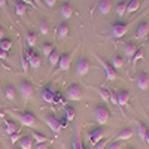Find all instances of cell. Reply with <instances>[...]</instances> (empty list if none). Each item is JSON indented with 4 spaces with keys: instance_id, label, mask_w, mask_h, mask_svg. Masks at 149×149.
Returning a JSON list of instances; mask_svg holds the SVG:
<instances>
[{
    "instance_id": "obj_25",
    "label": "cell",
    "mask_w": 149,
    "mask_h": 149,
    "mask_svg": "<svg viewBox=\"0 0 149 149\" xmlns=\"http://www.w3.org/2000/svg\"><path fill=\"white\" fill-rule=\"evenodd\" d=\"M127 6H128V2H125V0H121V2L116 5L115 12H116V15H118L119 18H122L124 15L127 14Z\"/></svg>"
},
{
    "instance_id": "obj_13",
    "label": "cell",
    "mask_w": 149,
    "mask_h": 149,
    "mask_svg": "<svg viewBox=\"0 0 149 149\" xmlns=\"http://www.w3.org/2000/svg\"><path fill=\"white\" fill-rule=\"evenodd\" d=\"M112 8H113L112 0H98V3H97V10H98V14H100V15L110 14Z\"/></svg>"
},
{
    "instance_id": "obj_32",
    "label": "cell",
    "mask_w": 149,
    "mask_h": 149,
    "mask_svg": "<svg viewBox=\"0 0 149 149\" xmlns=\"http://www.w3.org/2000/svg\"><path fill=\"white\" fill-rule=\"evenodd\" d=\"M26 40H27L29 48H33V46L36 45V40H37V34L33 33V31H27V34H26Z\"/></svg>"
},
{
    "instance_id": "obj_24",
    "label": "cell",
    "mask_w": 149,
    "mask_h": 149,
    "mask_svg": "<svg viewBox=\"0 0 149 149\" xmlns=\"http://www.w3.org/2000/svg\"><path fill=\"white\" fill-rule=\"evenodd\" d=\"M3 124H5L6 133H8L9 136H10V134H14L15 131H18V127H17L15 121H10V119H6V118H3Z\"/></svg>"
},
{
    "instance_id": "obj_12",
    "label": "cell",
    "mask_w": 149,
    "mask_h": 149,
    "mask_svg": "<svg viewBox=\"0 0 149 149\" xmlns=\"http://www.w3.org/2000/svg\"><path fill=\"white\" fill-rule=\"evenodd\" d=\"M116 97H118V107L122 109V107H125V106L128 104L131 94H130L128 90H119V91L116 93Z\"/></svg>"
},
{
    "instance_id": "obj_16",
    "label": "cell",
    "mask_w": 149,
    "mask_h": 149,
    "mask_svg": "<svg viewBox=\"0 0 149 149\" xmlns=\"http://www.w3.org/2000/svg\"><path fill=\"white\" fill-rule=\"evenodd\" d=\"M60 14H61V17H63V19H66V21L70 19L72 15H73V6L69 2H64L60 8Z\"/></svg>"
},
{
    "instance_id": "obj_26",
    "label": "cell",
    "mask_w": 149,
    "mask_h": 149,
    "mask_svg": "<svg viewBox=\"0 0 149 149\" xmlns=\"http://www.w3.org/2000/svg\"><path fill=\"white\" fill-rule=\"evenodd\" d=\"M60 52L57 51V49H54V51L51 52V55L48 57V61H49V66L51 67H55V66H58V61H60Z\"/></svg>"
},
{
    "instance_id": "obj_27",
    "label": "cell",
    "mask_w": 149,
    "mask_h": 149,
    "mask_svg": "<svg viewBox=\"0 0 149 149\" xmlns=\"http://www.w3.org/2000/svg\"><path fill=\"white\" fill-rule=\"evenodd\" d=\"M140 9V0H130L127 6V14H134Z\"/></svg>"
},
{
    "instance_id": "obj_55",
    "label": "cell",
    "mask_w": 149,
    "mask_h": 149,
    "mask_svg": "<svg viewBox=\"0 0 149 149\" xmlns=\"http://www.w3.org/2000/svg\"><path fill=\"white\" fill-rule=\"evenodd\" d=\"M148 45H149V36H148Z\"/></svg>"
},
{
    "instance_id": "obj_29",
    "label": "cell",
    "mask_w": 149,
    "mask_h": 149,
    "mask_svg": "<svg viewBox=\"0 0 149 149\" xmlns=\"http://www.w3.org/2000/svg\"><path fill=\"white\" fill-rule=\"evenodd\" d=\"M31 137H33V140L39 145V143H48V137L45 134H42V133H37V131H33L31 133Z\"/></svg>"
},
{
    "instance_id": "obj_45",
    "label": "cell",
    "mask_w": 149,
    "mask_h": 149,
    "mask_svg": "<svg viewBox=\"0 0 149 149\" xmlns=\"http://www.w3.org/2000/svg\"><path fill=\"white\" fill-rule=\"evenodd\" d=\"M107 148V140H100L95 145V149H106Z\"/></svg>"
},
{
    "instance_id": "obj_38",
    "label": "cell",
    "mask_w": 149,
    "mask_h": 149,
    "mask_svg": "<svg viewBox=\"0 0 149 149\" xmlns=\"http://www.w3.org/2000/svg\"><path fill=\"white\" fill-rule=\"evenodd\" d=\"M98 95H100V98H102L104 103L109 102V91H107V90H104V88H98Z\"/></svg>"
},
{
    "instance_id": "obj_49",
    "label": "cell",
    "mask_w": 149,
    "mask_h": 149,
    "mask_svg": "<svg viewBox=\"0 0 149 149\" xmlns=\"http://www.w3.org/2000/svg\"><path fill=\"white\" fill-rule=\"evenodd\" d=\"M5 39V29L0 26V40H3Z\"/></svg>"
},
{
    "instance_id": "obj_11",
    "label": "cell",
    "mask_w": 149,
    "mask_h": 149,
    "mask_svg": "<svg viewBox=\"0 0 149 149\" xmlns=\"http://www.w3.org/2000/svg\"><path fill=\"white\" fill-rule=\"evenodd\" d=\"M149 36V22L148 21H142L139 22V26L136 27V37L137 39H146Z\"/></svg>"
},
{
    "instance_id": "obj_19",
    "label": "cell",
    "mask_w": 149,
    "mask_h": 149,
    "mask_svg": "<svg viewBox=\"0 0 149 149\" xmlns=\"http://www.w3.org/2000/svg\"><path fill=\"white\" fill-rule=\"evenodd\" d=\"M122 48H124V54H125L127 57H133L134 54H136V51H137V45H136L134 42H125L122 45Z\"/></svg>"
},
{
    "instance_id": "obj_8",
    "label": "cell",
    "mask_w": 149,
    "mask_h": 149,
    "mask_svg": "<svg viewBox=\"0 0 149 149\" xmlns=\"http://www.w3.org/2000/svg\"><path fill=\"white\" fill-rule=\"evenodd\" d=\"M98 58V61H100V64L103 66V69H104V73H106V79L107 81H115L116 78H118V74H116V70L112 67V64L110 63H107L106 60H103L102 57H97Z\"/></svg>"
},
{
    "instance_id": "obj_20",
    "label": "cell",
    "mask_w": 149,
    "mask_h": 149,
    "mask_svg": "<svg viewBox=\"0 0 149 149\" xmlns=\"http://www.w3.org/2000/svg\"><path fill=\"white\" fill-rule=\"evenodd\" d=\"M33 137L31 136H22L19 139L18 145H19V149H33Z\"/></svg>"
},
{
    "instance_id": "obj_23",
    "label": "cell",
    "mask_w": 149,
    "mask_h": 149,
    "mask_svg": "<svg viewBox=\"0 0 149 149\" xmlns=\"http://www.w3.org/2000/svg\"><path fill=\"white\" fill-rule=\"evenodd\" d=\"M14 8H15V14L18 17H24V15L27 14V5L24 3V2H21V0H17Z\"/></svg>"
},
{
    "instance_id": "obj_14",
    "label": "cell",
    "mask_w": 149,
    "mask_h": 149,
    "mask_svg": "<svg viewBox=\"0 0 149 149\" xmlns=\"http://www.w3.org/2000/svg\"><path fill=\"white\" fill-rule=\"evenodd\" d=\"M103 136H104V130L102 127H97V128H93L90 131V142L93 146H95L100 140H103Z\"/></svg>"
},
{
    "instance_id": "obj_7",
    "label": "cell",
    "mask_w": 149,
    "mask_h": 149,
    "mask_svg": "<svg viewBox=\"0 0 149 149\" xmlns=\"http://www.w3.org/2000/svg\"><path fill=\"white\" fill-rule=\"evenodd\" d=\"M74 69H76V74H78V76H85V74L90 72V69H91L90 60L85 58V57L79 58L78 63H76V67H74Z\"/></svg>"
},
{
    "instance_id": "obj_60",
    "label": "cell",
    "mask_w": 149,
    "mask_h": 149,
    "mask_svg": "<svg viewBox=\"0 0 149 149\" xmlns=\"http://www.w3.org/2000/svg\"><path fill=\"white\" fill-rule=\"evenodd\" d=\"M148 2H149V0H148Z\"/></svg>"
},
{
    "instance_id": "obj_15",
    "label": "cell",
    "mask_w": 149,
    "mask_h": 149,
    "mask_svg": "<svg viewBox=\"0 0 149 149\" xmlns=\"http://www.w3.org/2000/svg\"><path fill=\"white\" fill-rule=\"evenodd\" d=\"M54 94H55V91H54L52 86L51 85H46L45 88L42 90L40 97H42V100L46 102V103H54Z\"/></svg>"
},
{
    "instance_id": "obj_30",
    "label": "cell",
    "mask_w": 149,
    "mask_h": 149,
    "mask_svg": "<svg viewBox=\"0 0 149 149\" xmlns=\"http://www.w3.org/2000/svg\"><path fill=\"white\" fill-rule=\"evenodd\" d=\"M29 64H30L31 69H39L40 64H42V60H40L39 54H36V52H34V55H33V57L30 58V61H29Z\"/></svg>"
},
{
    "instance_id": "obj_50",
    "label": "cell",
    "mask_w": 149,
    "mask_h": 149,
    "mask_svg": "<svg viewBox=\"0 0 149 149\" xmlns=\"http://www.w3.org/2000/svg\"><path fill=\"white\" fill-rule=\"evenodd\" d=\"M21 2H24L27 6H34V2H33V0H21Z\"/></svg>"
},
{
    "instance_id": "obj_33",
    "label": "cell",
    "mask_w": 149,
    "mask_h": 149,
    "mask_svg": "<svg viewBox=\"0 0 149 149\" xmlns=\"http://www.w3.org/2000/svg\"><path fill=\"white\" fill-rule=\"evenodd\" d=\"M143 58V48H137V51H136V54L131 57V66L136 67V64H137V61Z\"/></svg>"
},
{
    "instance_id": "obj_39",
    "label": "cell",
    "mask_w": 149,
    "mask_h": 149,
    "mask_svg": "<svg viewBox=\"0 0 149 149\" xmlns=\"http://www.w3.org/2000/svg\"><path fill=\"white\" fill-rule=\"evenodd\" d=\"M19 61H21V69L24 70V72H29V69H30V64H29V61L26 60V57L24 55H21V58H19Z\"/></svg>"
},
{
    "instance_id": "obj_42",
    "label": "cell",
    "mask_w": 149,
    "mask_h": 149,
    "mask_svg": "<svg viewBox=\"0 0 149 149\" xmlns=\"http://www.w3.org/2000/svg\"><path fill=\"white\" fill-rule=\"evenodd\" d=\"M106 149H122V143L121 142H112L107 145Z\"/></svg>"
},
{
    "instance_id": "obj_35",
    "label": "cell",
    "mask_w": 149,
    "mask_h": 149,
    "mask_svg": "<svg viewBox=\"0 0 149 149\" xmlns=\"http://www.w3.org/2000/svg\"><path fill=\"white\" fill-rule=\"evenodd\" d=\"M52 51H54V46H52L51 42H45V43L42 45V52H43L45 57H49Z\"/></svg>"
},
{
    "instance_id": "obj_18",
    "label": "cell",
    "mask_w": 149,
    "mask_h": 149,
    "mask_svg": "<svg viewBox=\"0 0 149 149\" xmlns=\"http://www.w3.org/2000/svg\"><path fill=\"white\" fill-rule=\"evenodd\" d=\"M133 137V130L131 128H122L115 137V142H121V140H130Z\"/></svg>"
},
{
    "instance_id": "obj_21",
    "label": "cell",
    "mask_w": 149,
    "mask_h": 149,
    "mask_svg": "<svg viewBox=\"0 0 149 149\" xmlns=\"http://www.w3.org/2000/svg\"><path fill=\"white\" fill-rule=\"evenodd\" d=\"M3 95L6 97V100H9V102H14L15 100V95H17V93H15V88L12 86L10 84H8L5 88H3Z\"/></svg>"
},
{
    "instance_id": "obj_41",
    "label": "cell",
    "mask_w": 149,
    "mask_h": 149,
    "mask_svg": "<svg viewBox=\"0 0 149 149\" xmlns=\"http://www.w3.org/2000/svg\"><path fill=\"white\" fill-rule=\"evenodd\" d=\"M109 102H112L113 104L118 106V97H116V93L115 91H109Z\"/></svg>"
},
{
    "instance_id": "obj_59",
    "label": "cell",
    "mask_w": 149,
    "mask_h": 149,
    "mask_svg": "<svg viewBox=\"0 0 149 149\" xmlns=\"http://www.w3.org/2000/svg\"><path fill=\"white\" fill-rule=\"evenodd\" d=\"M0 149H2V146H0Z\"/></svg>"
},
{
    "instance_id": "obj_1",
    "label": "cell",
    "mask_w": 149,
    "mask_h": 149,
    "mask_svg": "<svg viewBox=\"0 0 149 149\" xmlns=\"http://www.w3.org/2000/svg\"><path fill=\"white\" fill-rule=\"evenodd\" d=\"M15 118L19 121L21 125L24 127H29V128H34L37 125V119L36 116L29 110H24V112H17L15 113Z\"/></svg>"
},
{
    "instance_id": "obj_2",
    "label": "cell",
    "mask_w": 149,
    "mask_h": 149,
    "mask_svg": "<svg viewBox=\"0 0 149 149\" xmlns=\"http://www.w3.org/2000/svg\"><path fill=\"white\" fill-rule=\"evenodd\" d=\"M93 116H94V119H95V122L98 124V125H104V124L109 121L110 112H109V109L106 106L98 104V106H95V109L93 112Z\"/></svg>"
},
{
    "instance_id": "obj_37",
    "label": "cell",
    "mask_w": 149,
    "mask_h": 149,
    "mask_svg": "<svg viewBox=\"0 0 149 149\" xmlns=\"http://www.w3.org/2000/svg\"><path fill=\"white\" fill-rule=\"evenodd\" d=\"M39 30H40V34H48V31H49V27H48V22L45 21V19H40V22H39Z\"/></svg>"
},
{
    "instance_id": "obj_54",
    "label": "cell",
    "mask_w": 149,
    "mask_h": 149,
    "mask_svg": "<svg viewBox=\"0 0 149 149\" xmlns=\"http://www.w3.org/2000/svg\"><path fill=\"white\" fill-rule=\"evenodd\" d=\"M127 149H136V148H133V146H128V148H127Z\"/></svg>"
},
{
    "instance_id": "obj_10",
    "label": "cell",
    "mask_w": 149,
    "mask_h": 149,
    "mask_svg": "<svg viewBox=\"0 0 149 149\" xmlns=\"http://www.w3.org/2000/svg\"><path fill=\"white\" fill-rule=\"evenodd\" d=\"M70 64H72V52H64L60 55V61H58V69L63 70V72H67L70 69Z\"/></svg>"
},
{
    "instance_id": "obj_47",
    "label": "cell",
    "mask_w": 149,
    "mask_h": 149,
    "mask_svg": "<svg viewBox=\"0 0 149 149\" xmlns=\"http://www.w3.org/2000/svg\"><path fill=\"white\" fill-rule=\"evenodd\" d=\"M34 149H49V145L48 143H39V145H36Z\"/></svg>"
},
{
    "instance_id": "obj_28",
    "label": "cell",
    "mask_w": 149,
    "mask_h": 149,
    "mask_svg": "<svg viewBox=\"0 0 149 149\" xmlns=\"http://www.w3.org/2000/svg\"><path fill=\"white\" fill-rule=\"evenodd\" d=\"M110 64H112V67H113L115 70H116V69H121V67L124 66V60H122L121 55L115 54L113 57H112V60H110Z\"/></svg>"
},
{
    "instance_id": "obj_3",
    "label": "cell",
    "mask_w": 149,
    "mask_h": 149,
    "mask_svg": "<svg viewBox=\"0 0 149 149\" xmlns=\"http://www.w3.org/2000/svg\"><path fill=\"white\" fill-rule=\"evenodd\" d=\"M127 31H128V24L122 22V21L113 22L112 27H110V34H112V37H115V39H121V37H124L127 34Z\"/></svg>"
},
{
    "instance_id": "obj_4",
    "label": "cell",
    "mask_w": 149,
    "mask_h": 149,
    "mask_svg": "<svg viewBox=\"0 0 149 149\" xmlns=\"http://www.w3.org/2000/svg\"><path fill=\"white\" fill-rule=\"evenodd\" d=\"M45 122H46L48 128L51 130L55 136L61 131V128H63V125H61V121H60L55 115H52V113H49V115L45 116Z\"/></svg>"
},
{
    "instance_id": "obj_5",
    "label": "cell",
    "mask_w": 149,
    "mask_h": 149,
    "mask_svg": "<svg viewBox=\"0 0 149 149\" xmlns=\"http://www.w3.org/2000/svg\"><path fill=\"white\" fill-rule=\"evenodd\" d=\"M66 97L72 102H79L82 100V88L78 84H72L69 85V88L66 90Z\"/></svg>"
},
{
    "instance_id": "obj_58",
    "label": "cell",
    "mask_w": 149,
    "mask_h": 149,
    "mask_svg": "<svg viewBox=\"0 0 149 149\" xmlns=\"http://www.w3.org/2000/svg\"><path fill=\"white\" fill-rule=\"evenodd\" d=\"M0 90H2V86H0Z\"/></svg>"
},
{
    "instance_id": "obj_48",
    "label": "cell",
    "mask_w": 149,
    "mask_h": 149,
    "mask_svg": "<svg viewBox=\"0 0 149 149\" xmlns=\"http://www.w3.org/2000/svg\"><path fill=\"white\" fill-rule=\"evenodd\" d=\"M0 60H8V52H5V51H2V49H0Z\"/></svg>"
},
{
    "instance_id": "obj_57",
    "label": "cell",
    "mask_w": 149,
    "mask_h": 149,
    "mask_svg": "<svg viewBox=\"0 0 149 149\" xmlns=\"http://www.w3.org/2000/svg\"><path fill=\"white\" fill-rule=\"evenodd\" d=\"M49 149H55V148H49Z\"/></svg>"
},
{
    "instance_id": "obj_9",
    "label": "cell",
    "mask_w": 149,
    "mask_h": 149,
    "mask_svg": "<svg viewBox=\"0 0 149 149\" xmlns=\"http://www.w3.org/2000/svg\"><path fill=\"white\" fill-rule=\"evenodd\" d=\"M136 84H137L139 90L146 91L149 88V74L146 72H139L136 74Z\"/></svg>"
},
{
    "instance_id": "obj_6",
    "label": "cell",
    "mask_w": 149,
    "mask_h": 149,
    "mask_svg": "<svg viewBox=\"0 0 149 149\" xmlns=\"http://www.w3.org/2000/svg\"><path fill=\"white\" fill-rule=\"evenodd\" d=\"M33 93H34L33 85H31L29 81H22V82L19 84V94H21V97H22L24 102H29L30 98L33 97Z\"/></svg>"
},
{
    "instance_id": "obj_22",
    "label": "cell",
    "mask_w": 149,
    "mask_h": 149,
    "mask_svg": "<svg viewBox=\"0 0 149 149\" xmlns=\"http://www.w3.org/2000/svg\"><path fill=\"white\" fill-rule=\"evenodd\" d=\"M57 34L60 39H66L67 34H69V26H67V22H60L58 24V27H57Z\"/></svg>"
},
{
    "instance_id": "obj_51",
    "label": "cell",
    "mask_w": 149,
    "mask_h": 149,
    "mask_svg": "<svg viewBox=\"0 0 149 149\" xmlns=\"http://www.w3.org/2000/svg\"><path fill=\"white\" fill-rule=\"evenodd\" d=\"M145 143L149 145V128L146 130V136H145Z\"/></svg>"
},
{
    "instance_id": "obj_53",
    "label": "cell",
    "mask_w": 149,
    "mask_h": 149,
    "mask_svg": "<svg viewBox=\"0 0 149 149\" xmlns=\"http://www.w3.org/2000/svg\"><path fill=\"white\" fill-rule=\"evenodd\" d=\"M33 2H34V5H36V6H42V5H43L42 0H33Z\"/></svg>"
},
{
    "instance_id": "obj_46",
    "label": "cell",
    "mask_w": 149,
    "mask_h": 149,
    "mask_svg": "<svg viewBox=\"0 0 149 149\" xmlns=\"http://www.w3.org/2000/svg\"><path fill=\"white\" fill-rule=\"evenodd\" d=\"M42 2H43V5L48 6V8H54L55 3H57V0H42Z\"/></svg>"
},
{
    "instance_id": "obj_56",
    "label": "cell",
    "mask_w": 149,
    "mask_h": 149,
    "mask_svg": "<svg viewBox=\"0 0 149 149\" xmlns=\"http://www.w3.org/2000/svg\"><path fill=\"white\" fill-rule=\"evenodd\" d=\"M148 125H149V119H148ZM148 128H149V127H148Z\"/></svg>"
},
{
    "instance_id": "obj_17",
    "label": "cell",
    "mask_w": 149,
    "mask_h": 149,
    "mask_svg": "<svg viewBox=\"0 0 149 149\" xmlns=\"http://www.w3.org/2000/svg\"><path fill=\"white\" fill-rule=\"evenodd\" d=\"M72 149H85L84 143H82V139H81V131L79 128L74 131L73 137H72Z\"/></svg>"
},
{
    "instance_id": "obj_36",
    "label": "cell",
    "mask_w": 149,
    "mask_h": 149,
    "mask_svg": "<svg viewBox=\"0 0 149 149\" xmlns=\"http://www.w3.org/2000/svg\"><path fill=\"white\" fill-rule=\"evenodd\" d=\"M64 118H66L67 121H73L74 118H76V112H74V109H73V107H70V106H66Z\"/></svg>"
},
{
    "instance_id": "obj_52",
    "label": "cell",
    "mask_w": 149,
    "mask_h": 149,
    "mask_svg": "<svg viewBox=\"0 0 149 149\" xmlns=\"http://www.w3.org/2000/svg\"><path fill=\"white\" fill-rule=\"evenodd\" d=\"M6 5H8L6 0H0V9H2V8H6Z\"/></svg>"
},
{
    "instance_id": "obj_31",
    "label": "cell",
    "mask_w": 149,
    "mask_h": 149,
    "mask_svg": "<svg viewBox=\"0 0 149 149\" xmlns=\"http://www.w3.org/2000/svg\"><path fill=\"white\" fill-rule=\"evenodd\" d=\"M146 125L142 122V121H137V136L140 137L142 142H145V136H146Z\"/></svg>"
},
{
    "instance_id": "obj_40",
    "label": "cell",
    "mask_w": 149,
    "mask_h": 149,
    "mask_svg": "<svg viewBox=\"0 0 149 149\" xmlns=\"http://www.w3.org/2000/svg\"><path fill=\"white\" fill-rule=\"evenodd\" d=\"M9 139H10V143H12V145L18 143V142H19V139H21V136H19V130H18V131H15L14 134H10V136H9Z\"/></svg>"
},
{
    "instance_id": "obj_43",
    "label": "cell",
    "mask_w": 149,
    "mask_h": 149,
    "mask_svg": "<svg viewBox=\"0 0 149 149\" xmlns=\"http://www.w3.org/2000/svg\"><path fill=\"white\" fill-rule=\"evenodd\" d=\"M34 55V51H33V48H27L26 49V54H24V57H26L27 61H30V58Z\"/></svg>"
},
{
    "instance_id": "obj_44",
    "label": "cell",
    "mask_w": 149,
    "mask_h": 149,
    "mask_svg": "<svg viewBox=\"0 0 149 149\" xmlns=\"http://www.w3.org/2000/svg\"><path fill=\"white\" fill-rule=\"evenodd\" d=\"M61 102H64V97L61 95V93H55L54 94V103H61Z\"/></svg>"
},
{
    "instance_id": "obj_34",
    "label": "cell",
    "mask_w": 149,
    "mask_h": 149,
    "mask_svg": "<svg viewBox=\"0 0 149 149\" xmlns=\"http://www.w3.org/2000/svg\"><path fill=\"white\" fill-rule=\"evenodd\" d=\"M0 49L5 52H9L10 49H12V40L8 39V37H5L3 40H0Z\"/></svg>"
}]
</instances>
